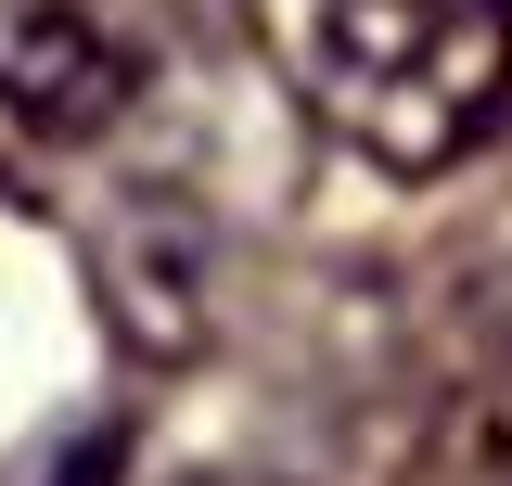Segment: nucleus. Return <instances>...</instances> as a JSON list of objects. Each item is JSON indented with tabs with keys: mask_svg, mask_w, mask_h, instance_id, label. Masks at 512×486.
Instances as JSON below:
<instances>
[{
	"mask_svg": "<svg viewBox=\"0 0 512 486\" xmlns=\"http://www.w3.org/2000/svg\"><path fill=\"white\" fill-rule=\"evenodd\" d=\"M308 103L384 180H448L512 116V0H320Z\"/></svg>",
	"mask_w": 512,
	"mask_h": 486,
	"instance_id": "obj_1",
	"label": "nucleus"
},
{
	"mask_svg": "<svg viewBox=\"0 0 512 486\" xmlns=\"http://www.w3.org/2000/svg\"><path fill=\"white\" fill-rule=\"evenodd\" d=\"M141 52L103 26V0H0V116L39 141H90L128 116Z\"/></svg>",
	"mask_w": 512,
	"mask_h": 486,
	"instance_id": "obj_2",
	"label": "nucleus"
},
{
	"mask_svg": "<svg viewBox=\"0 0 512 486\" xmlns=\"http://www.w3.org/2000/svg\"><path fill=\"white\" fill-rule=\"evenodd\" d=\"M410 486H512V295L474 307L461 359L410 423Z\"/></svg>",
	"mask_w": 512,
	"mask_h": 486,
	"instance_id": "obj_3",
	"label": "nucleus"
},
{
	"mask_svg": "<svg viewBox=\"0 0 512 486\" xmlns=\"http://www.w3.org/2000/svg\"><path fill=\"white\" fill-rule=\"evenodd\" d=\"M0 486H116V423H64V435H39V448H13Z\"/></svg>",
	"mask_w": 512,
	"mask_h": 486,
	"instance_id": "obj_4",
	"label": "nucleus"
},
{
	"mask_svg": "<svg viewBox=\"0 0 512 486\" xmlns=\"http://www.w3.org/2000/svg\"><path fill=\"white\" fill-rule=\"evenodd\" d=\"M192 486H282V474H192Z\"/></svg>",
	"mask_w": 512,
	"mask_h": 486,
	"instance_id": "obj_5",
	"label": "nucleus"
}]
</instances>
